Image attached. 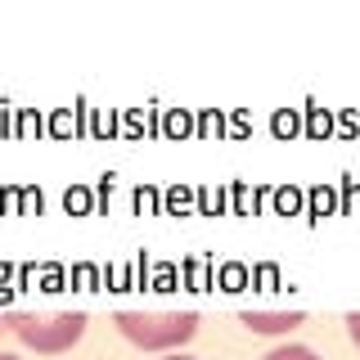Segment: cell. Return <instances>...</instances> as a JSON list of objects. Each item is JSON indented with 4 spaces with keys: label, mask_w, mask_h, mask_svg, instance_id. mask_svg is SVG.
I'll list each match as a JSON object with an SVG mask.
<instances>
[{
    "label": "cell",
    "mask_w": 360,
    "mask_h": 360,
    "mask_svg": "<svg viewBox=\"0 0 360 360\" xmlns=\"http://www.w3.org/2000/svg\"><path fill=\"white\" fill-rule=\"evenodd\" d=\"M86 324L90 320H86L82 311H63V315H27V311H14V315H5V329L14 333L22 347L45 352V356L72 352V347L86 338Z\"/></svg>",
    "instance_id": "6da1fadb"
},
{
    "label": "cell",
    "mask_w": 360,
    "mask_h": 360,
    "mask_svg": "<svg viewBox=\"0 0 360 360\" xmlns=\"http://www.w3.org/2000/svg\"><path fill=\"white\" fill-rule=\"evenodd\" d=\"M112 324L122 329V338L144 352H167V347H180L198 333V315L194 311H162V315H149V311H117Z\"/></svg>",
    "instance_id": "7a4b0ae2"
},
{
    "label": "cell",
    "mask_w": 360,
    "mask_h": 360,
    "mask_svg": "<svg viewBox=\"0 0 360 360\" xmlns=\"http://www.w3.org/2000/svg\"><path fill=\"white\" fill-rule=\"evenodd\" d=\"M239 320L252 333H292L297 324H307V315L302 311H243Z\"/></svg>",
    "instance_id": "3957f363"
},
{
    "label": "cell",
    "mask_w": 360,
    "mask_h": 360,
    "mask_svg": "<svg viewBox=\"0 0 360 360\" xmlns=\"http://www.w3.org/2000/svg\"><path fill=\"white\" fill-rule=\"evenodd\" d=\"M262 360H320L311 352V347H302V342H288V347H275V352H266Z\"/></svg>",
    "instance_id": "277c9868"
},
{
    "label": "cell",
    "mask_w": 360,
    "mask_h": 360,
    "mask_svg": "<svg viewBox=\"0 0 360 360\" xmlns=\"http://www.w3.org/2000/svg\"><path fill=\"white\" fill-rule=\"evenodd\" d=\"M347 333H352V342L360 347V311H352V315H347Z\"/></svg>",
    "instance_id": "5b68a950"
},
{
    "label": "cell",
    "mask_w": 360,
    "mask_h": 360,
    "mask_svg": "<svg viewBox=\"0 0 360 360\" xmlns=\"http://www.w3.org/2000/svg\"><path fill=\"white\" fill-rule=\"evenodd\" d=\"M162 360H194V356H162Z\"/></svg>",
    "instance_id": "8992f818"
},
{
    "label": "cell",
    "mask_w": 360,
    "mask_h": 360,
    "mask_svg": "<svg viewBox=\"0 0 360 360\" xmlns=\"http://www.w3.org/2000/svg\"><path fill=\"white\" fill-rule=\"evenodd\" d=\"M0 360H18V356H9V352H0Z\"/></svg>",
    "instance_id": "52a82bcc"
},
{
    "label": "cell",
    "mask_w": 360,
    "mask_h": 360,
    "mask_svg": "<svg viewBox=\"0 0 360 360\" xmlns=\"http://www.w3.org/2000/svg\"><path fill=\"white\" fill-rule=\"evenodd\" d=\"M0 329H5V315H0Z\"/></svg>",
    "instance_id": "ba28073f"
}]
</instances>
